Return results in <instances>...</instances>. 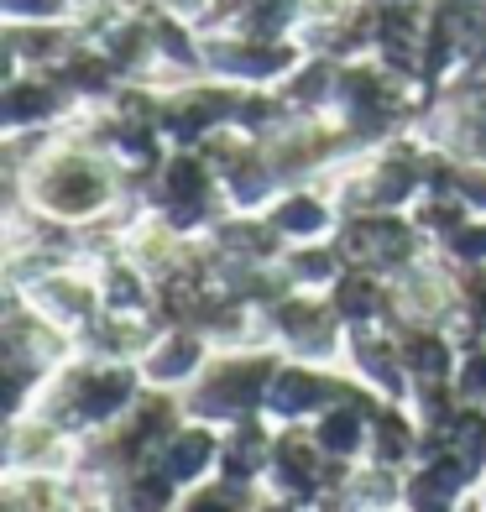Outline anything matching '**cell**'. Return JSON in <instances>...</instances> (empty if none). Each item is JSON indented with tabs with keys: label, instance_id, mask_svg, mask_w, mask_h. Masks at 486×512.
I'll list each match as a JSON object with an SVG mask.
<instances>
[{
	"label": "cell",
	"instance_id": "1",
	"mask_svg": "<svg viewBox=\"0 0 486 512\" xmlns=\"http://www.w3.org/2000/svg\"><path fill=\"white\" fill-rule=\"evenodd\" d=\"M100 199V183L89 178V173H79V168H68L58 183H53V204L58 209H89Z\"/></svg>",
	"mask_w": 486,
	"mask_h": 512
}]
</instances>
